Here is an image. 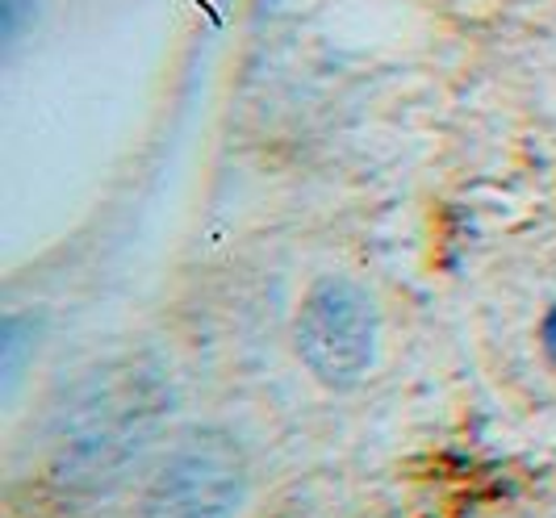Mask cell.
Segmentation results:
<instances>
[{
    "mask_svg": "<svg viewBox=\"0 0 556 518\" xmlns=\"http://www.w3.org/2000/svg\"><path fill=\"white\" fill-rule=\"evenodd\" d=\"M293 343L314 381H323L327 389H356L377 364V301L352 276L314 280L293 318Z\"/></svg>",
    "mask_w": 556,
    "mask_h": 518,
    "instance_id": "1",
    "label": "cell"
},
{
    "mask_svg": "<svg viewBox=\"0 0 556 518\" xmlns=\"http://www.w3.org/2000/svg\"><path fill=\"white\" fill-rule=\"evenodd\" d=\"M248 497V460L226 431L185 435L155 468L147 518H235Z\"/></svg>",
    "mask_w": 556,
    "mask_h": 518,
    "instance_id": "2",
    "label": "cell"
},
{
    "mask_svg": "<svg viewBox=\"0 0 556 518\" xmlns=\"http://www.w3.org/2000/svg\"><path fill=\"white\" fill-rule=\"evenodd\" d=\"M26 22H34V0H0V26H4V42L9 47L22 38Z\"/></svg>",
    "mask_w": 556,
    "mask_h": 518,
    "instance_id": "3",
    "label": "cell"
},
{
    "mask_svg": "<svg viewBox=\"0 0 556 518\" xmlns=\"http://www.w3.org/2000/svg\"><path fill=\"white\" fill-rule=\"evenodd\" d=\"M540 348L548 355V364L556 368V305L544 314V323H540Z\"/></svg>",
    "mask_w": 556,
    "mask_h": 518,
    "instance_id": "4",
    "label": "cell"
}]
</instances>
